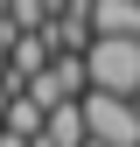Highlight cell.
Returning <instances> with one entry per match:
<instances>
[{
	"mask_svg": "<svg viewBox=\"0 0 140 147\" xmlns=\"http://www.w3.org/2000/svg\"><path fill=\"white\" fill-rule=\"evenodd\" d=\"M84 70H91V91L105 98H140V42H91Z\"/></svg>",
	"mask_w": 140,
	"mask_h": 147,
	"instance_id": "obj_1",
	"label": "cell"
},
{
	"mask_svg": "<svg viewBox=\"0 0 140 147\" xmlns=\"http://www.w3.org/2000/svg\"><path fill=\"white\" fill-rule=\"evenodd\" d=\"M84 126H91L98 147H140V105H133V98L84 91Z\"/></svg>",
	"mask_w": 140,
	"mask_h": 147,
	"instance_id": "obj_2",
	"label": "cell"
},
{
	"mask_svg": "<svg viewBox=\"0 0 140 147\" xmlns=\"http://www.w3.org/2000/svg\"><path fill=\"white\" fill-rule=\"evenodd\" d=\"M42 119H49V112H42V105L28 98V91L0 105V133H14V140H42Z\"/></svg>",
	"mask_w": 140,
	"mask_h": 147,
	"instance_id": "obj_3",
	"label": "cell"
},
{
	"mask_svg": "<svg viewBox=\"0 0 140 147\" xmlns=\"http://www.w3.org/2000/svg\"><path fill=\"white\" fill-rule=\"evenodd\" d=\"M7 49H14V42H7V35H0V84H7Z\"/></svg>",
	"mask_w": 140,
	"mask_h": 147,
	"instance_id": "obj_4",
	"label": "cell"
},
{
	"mask_svg": "<svg viewBox=\"0 0 140 147\" xmlns=\"http://www.w3.org/2000/svg\"><path fill=\"white\" fill-rule=\"evenodd\" d=\"M0 105H7V91H0Z\"/></svg>",
	"mask_w": 140,
	"mask_h": 147,
	"instance_id": "obj_5",
	"label": "cell"
},
{
	"mask_svg": "<svg viewBox=\"0 0 140 147\" xmlns=\"http://www.w3.org/2000/svg\"><path fill=\"white\" fill-rule=\"evenodd\" d=\"M91 147H98V140H91Z\"/></svg>",
	"mask_w": 140,
	"mask_h": 147,
	"instance_id": "obj_6",
	"label": "cell"
}]
</instances>
